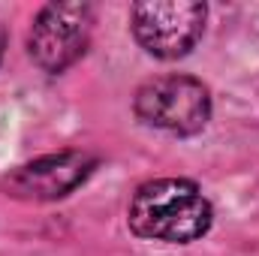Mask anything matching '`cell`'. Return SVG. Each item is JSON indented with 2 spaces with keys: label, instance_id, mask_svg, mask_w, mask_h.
<instances>
[{
  "label": "cell",
  "instance_id": "cell-1",
  "mask_svg": "<svg viewBox=\"0 0 259 256\" xmlns=\"http://www.w3.org/2000/svg\"><path fill=\"white\" fill-rule=\"evenodd\" d=\"M127 226L142 241L193 244L214 226V205L190 178H151L127 205Z\"/></svg>",
  "mask_w": 259,
  "mask_h": 256
},
{
  "label": "cell",
  "instance_id": "cell-2",
  "mask_svg": "<svg viewBox=\"0 0 259 256\" xmlns=\"http://www.w3.org/2000/svg\"><path fill=\"white\" fill-rule=\"evenodd\" d=\"M214 112L211 91L202 78L187 72H166L145 78L133 94V115L145 127L172 136H196L208 127Z\"/></svg>",
  "mask_w": 259,
  "mask_h": 256
},
{
  "label": "cell",
  "instance_id": "cell-3",
  "mask_svg": "<svg viewBox=\"0 0 259 256\" xmlns=\"http://www.w3.org/2000/svg\"><path fill=\"white\" fill-rule=\"evenodd\" d=\"M97 6L84 0L46 3L27 30V55L46 75H61L78 64L91 46Z\"/></svg>",
  "mask_w": 259,
  "mask_h": 256
},
{
  "label": "cell",
  "instance_id": "cell-4",
  "mask_svg": "<svg viewBox=\"0 0 259 256\" xmlns=\"http://www.w3.org/2000/svg\"><path fill=\"white\" fill-rule=\"evenodd\" d=\"M208 6L199 0H145L130 6V30L139 49L157 61L187 58L199 46Z\"/></svg>",
  "mask_w": 259,
  "mask_h": 256
},
{
  "label": "cell",
  "instance_id": "cell-5",
  "mask_svg": "<svg viewBox=\"0 0 259 256\" xmlns=\"http://www.w3.org/2000/svg\"><path fill=\"white\" fill-rule=\"evenodd\" d=\"M100 166V157L91 151L66 148L55 154L33 157L15 169H9L0 178V193L15 202H58L66 199L72 190H78Z\"/></svg>",
  "mask_w": 259,
  "mask_h": 256
},
{
  "label": "cell",
  "instance_id": "cell-6",
  "mask_svg": "<svg viewBox=\"0 0 259 256\" xmlns=\"http://www.w3.org/2000/svg\"><path fill=\"white\" fill-rule=\"evenodd\" d=\"M3 52H6V27L0 24V61H3Z\"/></svg>",
  "mask_w": 259,
  "mask_h": 256
}]
</instances>
